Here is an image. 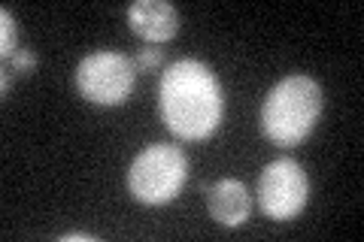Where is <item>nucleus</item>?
I'll return each instance as SVG.
<instances>
[{
    "label": "nucleus",
    "instance_id": "1",
    "mask_svg": "<svg viewBox=\"0 0 364 242\" xmlns=\"http://www.w3.org/2000/svg\"><path fill=\"white\" fill-rule=\"evenodd\" d=\"M158 112L179 140H207L222 121V88L203 61L182 57L161 73Z\"/></svg>",
    "mask_w": 364,
    "mask_h": 242
},
{
    "label": "nucleus",
    "instance_id": "2",
    "mask_svg": "<svg viewBox=\"0 0 364 242\" xmlns=\"http://www.w3.org/2000/svg\"><path fill=\"white\" fill-rule=\"evenodd\" d=\"M322 112V88L316 79L294 73L270 88L261 106V131L277 145H298L313 133Z\"/></svg>",
    "mask_w": 364,
    "mask_h": 242
},
{
    "label": "nucleus",
    "instance_id": "3",
    "mask_svg": "<svg viewBox=\"0 0 364 242\" xmlns=\"http://www.w3.org/2000/svg\"><path fill=\"white\" fill-rule=\"evenodd\" d=\"M188 179V158L179 145L152 143L131 160L128 167V191L134 200L146 206L170 203L182 191Z\"/></svg>",
    "mask_w": 364,
    "mask_h": 242
},
{
    "label": "nucleus",
    "instance_id": "4",
    "mask_svg": "<svg viewBox=\"0 0 364 242\" xmlns=\"http://www.w3.org/2000/svg\"><path fill=\"white\" fill-rule=\"evenodd\" d=\"M136 67L128 55L100 49L85 55L76 67V88L85 100L97 106H119L131 97Z\"/></svg>",
    "mask_w": 364,
    "mask_h": 242
},
{
    "label": "nucleus",
    "instance_id": "5",
    "mask_svg": "<svg viewBox=\"0 0 364 242\" xmlns=\"http://www.w3.org/2000/svg\"><path fill=\"white\" fill-rule=\"evenodd\" d=\"M310 197V179L304 167L291 158L273 160L258 176V206L273 221H289L298 215Z\"/></svg>",
    "mask_w": 364,
    "mask_h": 242
},
{
    "label": "nucleus",
    "instance_id": "6",
    "mask_svg": "<svg viewBox=\"0 0 364 242\" xmlns=\"http://www.w3.org/2000/svg\"><path fill=\"white\" fill-rule=\"evenodd\" d=\"M131 31L149 43H164L179 31V13L167 0H134L128 9Z\"/></svg>",
    "mask_w": 364,
    "mask_h": 242
},
{
    "label": "nucleus",
    "instance_id": "7",
    "mask_svg": "<svg viewBox=\"0 0 364 242\" xmlns=\"http://www.w3.org/2000/svg\"><path fill=\"white\" fill-rule=\"evenodd\" d=\"M207 209L219 224L225 227H240L249 212H252V197L243 182L237 179H219L207 188Z\"/></svg>",
    "mask_w": 364,
    "mask_h": 242
},
{
    "label": "nucleus",
    "instance_id": "8",
    "mask_svg": "<svg viewBox=\"0 0 364 242\" xmlns=\"http://www.w3.org/2000/svg\"><path fill=\"white\" fill-rule=\"evenodd\" d=\"M0 52H4V57H13L18 52L16 49V21L6 6L0 9Z\"/></svg>",
    "mask_w": 364,
    "mask_h": 242
},
{
    "label": "nucleus",
    "instance_id": "9",
    "mask_svg": "<svg viewBox=\"0 0 364 242\" xmlns=\"http://www.w3.org/2000/svg\"><path fill=\"white\" fill-rule=\"evenodd\" d=\"M158 64H161V49H143L140 55H136V61H134V67L136 70H143V73H149V70H158Z\"/></svg>",
    "mask_w": 364,
    "mask_h": 242
},
{
    "label": "nucleus",
    "instance_id": "10",
    "mask_svg": "<svg viewBox=\"0 0 364 242\" xmlns=\"http://www.w3.org/2000/svg\"><path fill=\"white\" fill-rule=\"evenodd\" d=\"M33 64H37V57H33L31 52H16V55H13V67H16L18 73H28Z\"/></svg>",
    "mask_w": 364,
    "mask_h": 242
},
{
    "label": "nucleus",
    "instance_id": "11",
    "mask_svg": "<svg viewBox=\"0 0 364 242\" xmlns=\"http://www.w3.org/2000/svg\"><path fill=\"white\" fill-rule=\"evenodd\" d=\"M64 242H95V236H88V233H67L61 236Z\"/></svg>",
    "mask_w": 364,
    "mask_h": 242
}]
</instances>
